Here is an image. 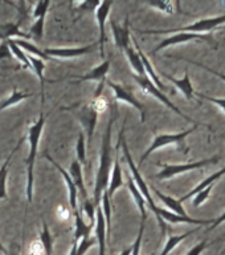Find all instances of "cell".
<instances>
[{"label":"cell","instance_id":"47","mask_svg":"<svg viewBox=\"0 0 225 255\" xmlns=\"http://www.w3.org/2000/svg\"><path fill=\"white\" fill-rule=\"evenodd\" d=\"M12 56L11 49L8 47L7 41H3L0 44V59H9Z\"/></svg>","mask_w":225,"mask_h":255},{"label":"cell","instance_id":"39","mask_svg":"<svg viewBox=\"0 0 225 255\" xmlns=\"http://www.w3.org/2000/svg\"><path fill=\"white\" fill-rule=\"evenodd\" d=\"M44 21H45V17H39L36 19V21L32 24V27L29 28V37H33V39H43L44 36Z\"/></svg>","mask_w":225,"mask_h":255},{"label":"cell","instance_id":"38","mask_svg":"<svg viewBox=\"0 0 225 255\" xmlns=\"http://www.w3.org/2000/svg\"><path fill=\"white\" fill-rule=\"evenodd\" d=\"M95 209L97 207L94 206V203L93 201H89V199H85L82 202V209L79 210L81 215H86V218L89 219V223L90 225H94V221H95Z\"/></svg>","mask_w":225,"mask_h":255},{"label":"cell","instance_id":"23","mask_svg":"<svg viewBox=\"0 0 225 255\" xmlns=\"http://www.w3.org/2000/svg\"><path fill=\"white\" fill-rule=\"evenodd\" d=\"M21 139H20L17 145L13 147V150L8 154V157L5 158L3 163H1V166H0V199H3L7 197V175H8V169H9V163H11L12 158H13V155L16 154V151L19 150L20 146H21Z\"/></svg>","mask_w":225,"mask_h":255},{"label":"cell","instance_id":"46","mask_svg":"<svg viewBox=\"0 0 225 255\" xmlns=\"http://www.w3.org/2000/svg\"><path fill=\"white\" fill-rule=\"evenodd\" d=\"M184 61H188V63H192V64H196L198 67H202L203 69H206V71L211 72V73H214V75H216L218 77H220V79L223 80V81H225V75L224 73H222V72H218V71H215V69H212V68H208L207 65H204V64L202 63H196V61H191V60H186V59H183Z\"/></svg>","mask_w":225,"mask_h":255},{"label":"cell","instance_id":"49","mask_svg":"<svg viewBox=\"0 0 225 255\" xmlns=\"http://www.w3.org/2000/svg\"><path fill=\"white\" fill-rule=\"evenodd\" d=\"M119 255H131V247H129V249H126V250H123Z\"/></svg>","mask_w":225,"mask_h":255},{"label":"cell","instance_id":"37","mask_svg":"<svg viewBox=\"0 0 225 255\" xmlns=\"http://www.w3.org/2000/svg\"><path fill=\"white\" fill-rule=\"evenodd\" d=\"M146 4L149 7L155 8L167 15H172L175 12V5H178V3H172V1H147Z\"/></svg>","mask_w":225,"mask_h":255},{"label":"cell","instance_id":"33","mask_svg":"<svg viewBox=\"0 0 225 255\" xmlns=\"http://www.w3.org/2000/svg\"><path fill=\"white\" fill-rule=\"evenodd\" d=\"M29 97H31L29 93H23V92H19L15 89L8 97H5L3 101H0V112L5 111L7 108L12 107V105H15V104L21 103V101L29 99Z\"/></svg>","mask_w":225,"mask_h":255},{"label":"cell","instance_id":"30","mask_svg":"<svg viewBox=\"0 0 225 255\" xmlns=\"http://www.w3.org/2000/svg\"><path fill=\"white\" fill-rule=\"evenodd\" d=\"M12 41L17 45L19 48H21L24 52H27V53H29V56H35V57H39V59L41 60H49V57H48L45 53H44V51H41V49H39V48L36 47L35 44L31 43V41H28V40H24V39H12Z\"/></svg>","mask_w":225,"mask_h":255},{"label":"cell","instance_id":"25","mask_svg":"<svg viewBox=\"0 0 225 255\" xmlns=\"http://www.w3.org/2000/svg\"><path fill=\"white\" fill-rule=\"evenodd\" d=\"M13 37H19V39H24V40L31 39L29 35L20 32L19 24L7 23V24H3V25H0V40L8 41V40H12Z\"/></svg>","mask_w":225,"mask_h":255},{"label":"cell","instance_id":"19","mask_svg":"<svg viewBox=\"0 0 225 255\" xmlns=\"http://www.w3.org/2000/svg\"><path fill=\"white\" fill-rule=\"evenodd\" d=\"M75 218V239H73V243H78L81 239L83 238H89L90 237L91 229L94 227V225H90V223H86L85 218H83L81 213L78 210L73 211Z\"/></svg>","mask_w":225,"mask_h":255},{"label":"cell","instance_id":"5","mask_svg":"<svg viewBox=\"0 0 225 255\" xmlns=\"http://www.w3.org/2000/svg\"><path fill=\"white\" fill-rule=\"evenodd\" d=\"M121 145H122L123 157H125L127 165H129V169H130V173H131V178H133V181H134L135 186L138 187L139 191L142 193V195L145 197V199H146V203L149 205V207L151 209V211H152V213H155V210H156V207L158 206L155 205L154 199H152V197H151V194H150V189H149L147 183L145 182V179H143V177L141 175V173H139V169L137 167V165L134 163V161H133V157H131L130 151H129V146H127L126 141H125V138H123V137H122V139H121Z\"/></svg>","mask_w":225,"mask_h":255},{"label":"cell","instance_id":"16","mask_svg":"<svg viewBox=\"0 0 225 255\" xmlns=\"http://www.w3.org/2000/svg\"><path fill=\"white\" fill-rule=\"evenodd\" d=\"M45 157H47V159L49 161V162L53 165V166L59 170V173L61 174V177H63V179L65 181V183H67V187H68V193H69V205H71V209L72 211H75L78 210V202H77V199H78V190H77V187L75 186V183H73V181L71 179V177H69V174H68L67 171L64 170L63 167L60 166L59 163L56 162L55 159L52 158L51 155L48 154V153H45Z\"/></svg>","mask_w":225,"mask_h":255},{"label":"cell","instance_id":"10","mask_svg":"<svg viewBox=\"0 0 225 255\" xmlns=\"http://www.w3.org/2000/svg\"><path fill=\"white\" fill-rule=\"evenodd\" d=\"M134 80L137 81V84L139 85V88H141V89H142L145 93H147V95H150V96H152V97H155V99L158 100V101H160L162 104H164L167 108H170L171 111H174L176 115H179L180 117H183L184 120H187V121H191V123H194V121H192V119L187 117V116L184 115V113H183V112L180 111L178 107H175L174 104L170 101V99H168V97H167V96L164 95L162 91H159L158 88L155 87L154 84L151 83L150 80L147 79V77H139V76L135 75Z\"/></svg>","mask_w":225,"mask_h":255},{"label":"cell","instance_id":"14","mask_svg":"<svg viewBox=\"0 0 225 255\" xmlns=\"http://www.w3.org/2000/svg\"><path fill=\"white\" fill-rule=\"evenodd\" d=\"M93 229H94V238L98 243V255H106V239L109 241V237H107L106 222L99 206L95 209V221Z\"/></svg>","mask_w":225,"mask_h":255},{"label":"cell","instance_id":"34","mask_svg":"<svg viewBox=\"0 0 225 255\" xmlns=\"http://www.w3.org/2000/svg\"><path fill=\"white\" fill-rule=\"evenodd\" d=\"M99 207L102 210L103 218H105V222H106L107 227V237H109V233H110L111 229V203H110V197L107 194V191H103L102 197H101V203H99Z\"/></svg>","mask_w":225,"mask_h":255},{"label":"cell","instance_id":"35","mask_svg":"<svg viewBox=\"0 0 225 255\" xmlns=\"http://www.w3.org/2000/svg\"><path fill=\"white\" fill-rule=\"evenodd\" d=\"M8 47H9V49H11V53L13 57H16L17 59V61H19L21 65H23L24 69H31V64H29V60H28V55L25 53V52L21 49V48H19L17 45H16L12 40H8Z\"/></svg>","mask_w":225,"mask_h":255},{"label":"cell","instance_id":"1","mask_svg":"<svg viewBox=\"0 0 225 255\" xmlns=\"http://www.w3.org/2000/svg\"><path fill=\"white\" fill-rule=\"evenodd\" d=\"M115 116H111L105 129V134L102 138L101 154H99V166L95 174L94 191H93V203L95 207L99 206L101 197L103 191L107 190L109 179H110L111 170H113V146H111V134H113V125H114Z\"/></svg>","mask_w":225,"mask_h":255},{"label":"cell","instance_id":"53","mask_svg":"<svg viewBox=\"0 0 225 255\" xmlns=\"http://www.w3.org/2000/svg\"><path fill=\"white\" fill-rule=\"evenodd\" d=\"M223 254H225V250H224V251H223Z\"/></svg>","mask_w":225,"mask_h":255},{"label":"cell","instance_id":"6","mask_svg":"<svg viewBox=\"0 0 225 255\" xmlns=\"http://www.w3.org/2000/svg\"><path fill=\"white\" fill-rule=\"evenodd\" d=\"M220 157L215 155L212 158H206L200 159V161H196V162H190V163H182V165H168V163H158L159 166L162 167V170L159 171L156 174V178L158 179H168L172 178L175 175L183 174V173H187V171L195 170V169H202L204 166H208V165H214V163H218Z\"/></svg>","mask_w":225,"mask_h":255},{"label":"cell","instance_id":"45","mask_svg":"<svg viewBox=\"0 0 225 255\" xmlns=\"http://www.w3.org/2000/svg\"><path fill=\"white\" fill-rule=\"evenodd\" d=\"M198 96L200 99H204V100H208L211 103L216 104L218 107H220L223 111L225 112V99H215V97H210V96H206V95H202V93H198Z\"/></svg>","mask_w":225,"mask_h":255},{"label":"cell","instance_id":"52","mask_svg":"<svg viewBox=\"0 0 225 255\" xmlns=\"http://www.w3.org/2000/svg\"><path fill=\"white\" fill-rule=\"evenodd\" d=\"M151 255H156V254H155V253H152V254H151Z\"/></svg>","mask_w":225,"mask_h":255},{"label":"cell","instance_id":"41","mask_svg":"<svg viewBox=\"0 0 225 255\" xmlns=\"http://www.w3.org/2000/svg\"><path fill=\"white\" fill-rule=\"evenodd\" d=\"M49 5H51V1H49V0H41L39 3H36L35 8H33V12H32L33 17H35V19L45 17L48 9H49Z\"/></svg>","mask_w":225,"mask_h":255},{"label":"cell","instance_id":"51","mask_svg":"<svg viewBox=\"0 0 225 255\" xmlns=\"http://www.w3.org/2000/svg\"><path fill=\"white\" fill-rule=\"evenodd\" d=\"M7 255H19L17 253H12V254H7Z\"/></svg>","mask_w":225,"mask_h":255},{"label":"cell","instance_id":"9","mask_svg":"<svg viewBox=\"0 0 225 255\" xmlns=\"http://www.w3.org/2000/svg\"><path fill=\"white\" fill-rule=\"evenodd\" d=\"M155 217L158 219L159 226L162 229V233L164 234L166 233V222L170 223H191V225H198L199 226H208L210 223L214 222V219H210V221H204V219H195L191 218L188 215L183 217V215L175 214L172 211L166 210V209H160V207H156L155 210Z\"/></svg>","mask_w":225,"mask_h":255},{"label":"cell","instance_id":"24","mask_svg":"<svg viewBox=\"0 0 225 255\" xmlns=\"http://www.w3.org/2000/svg\"><path fill=\"white\" fill-rule=\"evenodd\" d=\"M224 174H225V167H223L222 170H219L218 173H214V174L210 175L208 178H206V179H204V181H202V182L199 183L198 186L195 187V189H192V190H191L190 193H187L186 195H183L182 198L179 199V201H180V202H184V201H187V199L192 198V197H195V195L198 194V193H200V191H202V190H204L206 187L211 186V185H214V183L216 182V181H219V179L222 178V177Z\"/></svg>","mask_w":225,"mask_h":255},{"label":"cell","instance_id":"15","mask_svg":"<svg viewBox=\"0 0 225 255\" xmlns=\"http://www.w3.org/2000/svg\"><path fill=\"white\" fill-rule=\"evenodd\" d=\"M111 32H113V37H114L115 47L118 48L119 51H122L129 45H131V37H130V27H129V19L123 24H117L114 20H110Z\"/></svg>","mask_w":225,"mask_h":255},{"label":"cell","instance_id":"3","mask_svg":"<svg viewBox=\"0 0 225 255\" xmlns=\"http://www.w3.org/2000/svg\"><path fill=\"white\" fill-rule=\"evenodd\" d=\"M199 124H195L194 127L191 128V129H188V130H184L182 131V133H176V134H158L155 135L154 137V141H152V143H151L150 146H149V149H147L145 153L142 154V157H141V159H139V166H142L143 162L146 161L149 157H150V154H152L154 151L159 150V149H162V147L167 146V145H178L179 147H182L183 149V153H188V147L184 145V139L188 137V135L191 134V133H194L195 130H196V128H198Z\"/></svg>","mask_w":225,"mask_h":255},{"label":"cell","instance_id":"44","mask_svg":"<svg viewBox=\"0 0 225 255\" xmlns=\"http://www.w3.org/2000/svg\"><path fill=\"white\" fill-rule=\"evenodd\" d=\"M207 246H208V245H207V241H203V242H200L199 245L192 247L186 255H202V253L206 250Z\"/></svg>","mask_w":225,"mask_h":255},{"label":"cell","instance_id":"43","mask_svg":"<svg viewBox=\"0 0 225 255\" xmlns=\"http://www.w3.org/2000/svg\"><path fill=\"white\" fill-rule=\"evenodd\" d=\"M145 222H146V221H142V222H141L138 237H137L135 242L133 243V246H131V255H141V245H142L143 233H145Z\"/></svg>","mask_w":225,"mask_h":255},{"label":"cell","instance_id":"27","mask_svg":"<svg viewBox=\"0 0 225 255\" xmlns=\"http://www.w3.org/2000/svg\"><path fill=\"white\" fill-rule=\"evenodd\" d=\"M123 53L126 56V59L129 60V64L133 68V71L137 73V76L139 77H146V73H145V69H143L142 61H141V57H139L138 52L135 49V47L133 45H129L127 48L123 49Z\"/></svg>","mask_w":225,"mask_h":255},{"label":"cell","instance_id":"50","mask_svg":"<svg viewBox=\"0 0 225 255\" xmlns=\"http://www.w3.org/2000/svg\"><path fill=\"white\" fill-rule=\"evenodd\" d=\"M0 251H1V253H3V254H5V255L8 254L7 250H5V247H4L3 245H1V243H0Z\"/></svg>","mask_w":225,"mask_h":255},{"label":"cell","instance_id":"7","mask_svg":"<svg viewBox=\"0 0 225 255\" xmlns=\"http://www.w3.org/2000/svg\"><path fill=\"white\" fill-rule=\"evenodd\" d=\"M69 111L75 113V116L78 119L79 124L82 125L83 130L86 131V139L87 146L90 145L91 138H93V133L97 127V120H98V112L95 111L93 104H85V105H78L75 108H68Z\"/></svg>","mask_w":225,"mask_h":255},{"label":"cell","instance_id":"26","mask_svg":"<svg viewBox=\"0 0 225 255\" xmlns=\"http://www.w3.org/2000/svg\"><path fill=\"white\" fill-rule=\"evenodd\" d=\"M127 187H129V191H130L131 197L134 199L135 205L138 207L139 213H141V217H142V221H146L147 219V211H146V199L142 195V193L139 191V189L135 186L133 178H129V182H127Z\"/></svg>","mask_w":225,"mask_h":255},{"label":"cell","instance_id":"29","mask_svg":"<svg viewBox=\"0 0 225 255\" xmlns=\"http://www.w3.org/2000/svg\"><path fill=\"white\" fill-rule=\"evenodd\" d=\"M28 60L31 64V69L36 73L40 81V92H41V103L44 104V71H45V61L35 56L28 55Z\"/></svg>","mask_w":225,"mask_h":255},{"label":"cell","instance_id":"28","mask_svg":"<svg viewBox=\"0 0 225 255\" xmlns=\"http://www.w3.org/2000/svg\"><path fill=\"white\" fill-rule=\"evenodd\" d=\"M154 193L155 195H156V197H158V198L160 199V201H162V202L168 207V209H170V211H172V213H175V214L186 217L187 213L186 210H184V207H183L182 202H180L179 199H175L172 198V197H170V195L163 194V193H160V191L156 190V189H154Z\"/></svg>","mask_w":225,"mask_h":255},{"label":"cell","instance_id":"2","mask_svg":"<svg viewBox=\"0 0 225 255\" xmlns=\"http://www.w3.org/2000/svg\"><path fill=\"white\" fill-rule=\"evenodd\" d=\"M45 121H47V116L44 113H40L39 119L36 120L29 127L28 130V142H29V151H28L27 157V189H25V194H27L28 203L32 202L33 199V169H35V161L36 155H37V147L40 143V137L45 127Z\"/></svg>","mask_w":225,"mask_h":255},{"label":"cell","instance_id":"21","mask_svg":"<svg viewBox=\"0 0 225 255\" xmlns=\"http://www.w3.org/2000/svg\"><path fill=\"white\" fill-rule=\"evenodd\" d=\"M163 77H166L168 81L174 84L175 87L178 88L179 91L182 92L184 97L187 100H194V87H192V84H191L190 80V75H188V71L184 72V76H183V79H175L172 76L167 75V73H163Z\"/></svg>","mask_w":225,"mask_h":255},{"label":"cell","instance_id":"42","mask_svg":"<svg viewBox=\"0 0 225 255\" xmlns=\"http://www.w3.org/2000/svg\"><path fill=\"white\" fill-rule=\"evenodd\" d=\"M214 185H211V186L206 187L204 190H202L200 193H198V194L195 195L194 201H192V205H194V207L202 206L203 203L206 202L207 199H208V197H210L211 191H212V189H214Z\"/></svg>","mask_w":225,"mask_h":255},{"label":"cell","instance_id":"4","mask_svg":"<svg viewBox=\"0 0 225 255\" xmlns=\"http://www.w3.org/2000/svg\"><path fill=\"white\" fill-rule=\"evenodd\" d=\"M222 24H225V15L218 16V17H208V19H200L195 21L191 25L180 28H174V29H162V31H143V33L147 35H160V33H171V32H190V33H206L211 32L220 27Z\"/></svg>","mask_w":225,"mask_h":255},{"label":"cell","instance_id":"11","mask_svg":"<svg viewBox=\"0 0 225 255\" xmlns=\"http://www.w3.org/2000/svg\"><path fill=\"white\" fill-rule=\"evenodd\" d=\"M106 84L109 87L111 88V91L114 92V99L117 101H122L125 104H129L130 107L135 108L137 111L139 112V115H141V121L145 123V120H146V111H145V105H143L141 101H139L137 97H135L130 91H127L122 85H119V84H115L110 80H106Z\"/></svg>","mask_w":225,"mask_h":255},{"label":"cell","instance_id":"40","mask_svg":"<svg viewBox=\"0 0 225 255\" xmlns=\"http://www.w3.org/2000/svg\"><path fill=\"white\" fill-rule=\"evenodd\" d=\"M95 242H97V241H95V238H91V237H89V238L81 239V241L77 243L75 255H85L87 251L90 250L91 247L94 246Z\"/></svg>","mask_w":225,"mask_h":255},{"label":"cell","instance_id":"31","mask_svg":"<svg viewBox=\"0 0 225 255\" xmlns=\"http://www.w3.org/2000/svg\"><path fill=\"white\" fill-rule=\"evenodd\" d=\"M196 231H198V229H192V230L187 231V233H184V234H179V235L170 234V237H168V239H167L166 245H164V249L162 250L160 255H168L171 251L174 250L175 247L178 246L179 243H182L184 239L188 238L190 235L195 234Z\"/></svg>","mask_w":225,"mask_h":255},{"label":"cell","instance_id":"17","mask_svg":"<svg viewBox=\"0 0 225 255\" xmlns=\"http://www.w3.org/2000/svg\"><path fill=\"white\" fill-rule=\"evenodd\" d=\"M133 43H134L135 49H137L139 57H141V61H142L143 69H145V73H146L147 79L150 80L151 83L154 84L155 87L158 88L159 91H163V89H166V87H164V84H163L162 81H160V79H159V76L156 75V72L154 71V68H152V65H151L150 60L147 59V56L145 55V53H143V52H142V49L139 48L138 43L135 41V39H133Z\"/></svg>","mask_w":225,"mask_h":255},{"label":"cell","instance_id":"48","mask_svg":"<svg viewBox=\"0 0 225 255\" xmlns=\"http://www.w3.org/2000/svg\"><path fill=\"white\" fill-rule=\"evenodd\" d=\"M223 222H225V211H224V213H223L222 215H220V217H219V218L214 219V222H212V225H211V226L208 227V231L216 229V227L220 226V225H222Z\"/></svg>","mask_w":225,"mask_h":255},{"label":"cell","instance_id":"8","mask_svg":"<svg viewBox=\"0 0 225 255\" xmlns=\"http://www.w3.org/2000/svg\"><path fill=\"white\" fill-rule=\"evenodd\" d=\"M194 40H198V41H204V43L211 44L214 48H218V44L215 41L214 37L207 35H200V33H190V32H179V33H175V35L167 37L163 41L156 45V47L152 49L151 53H156V52L162 51L167 47H172V45H178V44H184V43H190V41H194Z\"/></svg>","mask_w":225,"mask_h":255},{"label":"cell","instance_id":"18","mask_svg":"<svg viewBox=\"0 0 225 255\" xmlns=\"http://www.w3.org/2000/svg\"><path fill=\"white\" fill-rule=\"evenodd\" d=\"M110 71V59L103 60L102 64H99L98 67L93 68L89 73L78 77V81H98V83H105L106 76Z\"/></svg>","mask_w":225,"mask_h":255},{"label":"cell","instance_id":"12","mask_svg":"<svg viewBox=\"0 0 225 255\" xmlns=\"http://www.w3.org/2000/svg\"><path fill=\"white\" fill-rule=\"evenodd\" d=\"M113 7V1H102L99 5L95 8V19L98 23L99 27V39H98V47L101 57L105 59V41H106V32H105V25H106L107 17L110 13V9Z\"/></svg>","mask_w":225,"mask_h":255},{"label":"cell","instance_id":"20","mask_svg":"<svg viewBox=\"0 0 225 255\" xmlns=\"http://www.w3.org/2000/svg\"><path fill=\"white\" fill-rule=\"evenodd\" d=\"M68 174H69L71 179L73 181V183H75V186L77 187V190L81 193L83 201L87 199V191L86 189H85V182H83L82 165H81L77 159H75V161L71 163V169H69V173H68Z\"/></svg>","mask_w":225,"mask_h":255},{"label":"cell","instance_id":"13","mask_svg":"<svg viewBox=\"0 0 225 255\" xmlns=\"http://www.w3.org/2000/svg\"><path fill=\"white\" fill-rule=\"evenodd\" d=\"M95 47H97V43L78 48H47L44 53L49 59H55V57L56 59H75V57H81V56L90 53Z\"/></svg>","mask_w":225,"mask_h":255},{"label":"cell","instance_id":"32","mask_svg":"<svg viewBox=\"0 0 225 255\" xmlns=\"http://www.w3.org/2000/svg\"><path fill=\"white\" fill-rule=\"evenodd\" d=\"M39 242L43 247L44 254L52 255V253H53V237H52L49 227L45 222H43V227H41V231L39 234Z\"/></svg>","mask_w":225,"mask_h":255},{"label":"cell","instance_id":"36","mask_svg":"<svg viewBox=\"0 0 225 255\" xmlns=\"http://www.w3.org/2000/svg\"><path fill=\"white\" fill-rule=\"evenodd\" d=\"M85 133L82 130L79 131L78 139L75 142V154H77V161H78L81 165H86V142H85Z\"/></svg>","mask_w":225,"mask_h":255},{"label":"cell","instance_id":"22","mask_svg":"<svg viewBox=\"0 0 225 255\" xmlns=\"http://www.w3.org/2000/svg\"><path fill=\"white\" fill-rule=\"evenodd\" d=\"M123 186V175H122V167H121V162L118 161V157L113 163V170H111L110 179H109V186H107V194L113 198V195L115 194V191L121 189Z\"/></svg>","mask_w":225,"mask_h":255}]
</instances>
